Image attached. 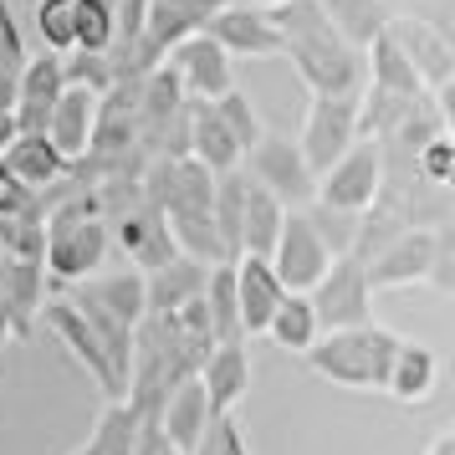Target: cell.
Instances as JSON below:
<instances>
[{
  "mask_svg": "<svg viewBox=\"0 0 455 455\" xmlns=\"http://www.w3.org/2000/svg\"><path fill=\"white\" fill-rule=\"evenodd\" d=\"M169 72L180 77L185 87V98L195 103H215V98H226L230 87H235V72H230V52L226 46H215L200 31V36H185L180 46H169Z\"/></svg>",
  "mask_w": 455,
  "mask_h": 455,
  "instance_id": "obj_11",
  "label": "cell"
},
{
  "mask_svg": "<svg viewBox=\"0 0 455 455\" xmlns=\"http://www.w3.org/2000/svg\"><path fill=\"white\" fill-rule=\"evenodd\" d=\"M62 77H67V87H87V92H98V98L118 83L113 57H108V52H83V46L62 52Z\"/></svg>",
  "mask_w": 455,
  "mask_h": 455,
  "instance_id": "obj_32",
  "label": "cell"
},
{
  "mask_svg": "<svg viewBox=\"0 0 455 455\" xmlns=\"http://www.w3.org/2000/svg\"><path fill=\"white\" fill-rule=\"evenodd\" d=\"M312 312H317V328H358L373 317V287H369V271L358 256H332V267L317 276V287L307 291Z\"/></svg>",
  "mask_w": 455,
  "mask_h": 455,
  "instance_id": "obj_8",
  "label": "cell"
},
{
  "mask_svg": "<svg viewBox=\"0 0 455 455\" xmlns=\"http://www.w3.org/2000/svg\"><path fill=\"white\" fill-rule=\"evenodd\" d=\"M246 159H251L246 174L256 180V185H267L287 210H291V205H297V210L312 205L317 174L302 164V154H297V144H291V139H261V144L246 154Z\"/></svg>",
  "mask_w": 455,
  "mask_h": 455,
  "instance_id": "obj_12",
  "label": "cell"
},
{
  "mask_svg": "<svg viewBox=\"0 0 455 455\" xmlns=\"http://www.w3.org/2000/svg\"><path fill=\"white\" fill-rule=\"evenodd\" d=\"M358 139V98H328V92H312L307 103V124H302V164L312 174H323L332 159H343L348 144Z\"/></svg>",
  "mask_w": 455,
  "mask_h": 455,
  "instance_id": "obj_9",
  "label": "cell"
},
{
  "mask_svg": "<svg viewBox=\"0 0 455 455\" xmlns=\"http://www.w3.org/2000/svg\"><path fill=\"white\" fill-rule=\"evenodd\" d=\"M317 332L323 328H317V312H312L307 291H287V297L276 302V312H271V323H267V338L287 353H307L312 343H317Z\"/></svg>",
  "mask_w": 455,
  "mask_h": 455,
  "instance_id": "obj_28",
  "label": "cell"
},
{
  "mask_svg": "<svg viewBox=\"0 0 455 455\" xmlns=\"http://www.w3.org/2000/svg\"><path fill=\"white\" fill-rule=\"evenodd\" d=\"M271 21L282 31V52L297 62L312 92H328V98H358L363 92V77H369L363 52L328 21L323 0H276Z\"/></svg>",
  "mask_w": 455,
  "mask_h": 455,
  "instance_id": "obj_1",
  "label": "cell"
},
{
  "mask_svg": "<svg viewBox=\"0 0 455 455\" xmlns=\"http://www.w3.org/2000/svg\"><path fill=\"white\" fill-rule=\"evenodd\" d=\"M72 455H92V451H87V445H83V451H72Z\"/></svg>",
  "mask_w": 455,
  "mask_h": 455,
  "instance_id": "obj_42",
  "label": "cell"
},
{
  "mask_svg": "<svg viewBox=\"0 0 455 455\" xmlns=\"http://www.w3.org/2000/svg\"><path fill=\"white\" fill-rule=\"evenodd\" d=\"M0 338H5V307H0Z\"/></svg>",
  "mask_w": 455,
  "mask_h": 455,
  "instance_id": "obj_40",
  "label": "cell"
},
{
  "mask_svg": "<svg viewBox=\"0 0 455 455\" xmlns=\"http://www.w3.org/2000/svg\"><path fill=\"white\" fill-rule=\"evenodd\" d=\"M323 11H328V21L348 36L353 46H369L384 26H389V16L379 11V0H323Z\"/></svg>",
  "mask_w": 455,
  "mask_h": 455,
  "instance_id": "obj_31",
  "label": "cell"
},
{
  "mask_svg": "<svg viewBox=\"0 0 455 455\" xmlns=\"http://www.w3.org/2000/svg\"><path fill=\"white\" fill-rule=\"evenodd\" d=\"M373 92H394V98H425V83H419V72H414L410 62H404V52L389 42V31H379L373 36Z\"/></svg>",
  "mask_w": 455,
  "mask_h": 455,
  "instance_id": "obj_30",
  "label": "cell"
},
{
  "mask_svg": "<svg viewBox=\"0 0 455 455\" xmlns=\"http://www.w3.org/2000/svg\"><path fill=\"white\" fill-rule=\"evenodd\" d=\"M256 5H276V0H256Z\"/></svg>",
  "mask_w": 455,
  "mask_h": 455,
  "instance_id": "obj_43",
  "label": "cell"
},
{
  "mask_svg": "<svg viewBox=\"0 0 455 455\" xmlns=\"http://www.w3.org/2000/svg\"><path fill=\"white\" fill-rule=\"evenodd\" d=\"M282 215H287V205L246 174V189H241V256H271Z\"/></svg>",
  "mask_w": 455,
  "mask_h": 455,
  "instance_id": "obj_24",
  "label": "cell"
},
{
  "mask_svg": "<svg viewBox=\"0 0 455 455\" xmlns=\"http://www.w3.org/2000/svg\"><path fill=\"white\" fill-rule=\"evenodd\" d=\"M148 205L164 215L169 235H174V246L195 256V261H205L215 267L220 261V251H215V230H210V195H215V174L205 164H195L189 154L180 159H154V169L144 174Z\"/></svg>",
  "mask_w": 455,
  "mask_h": 455,
  "instance_id": "obj_2",
  "label": "cell"
},
{
  "mask_svg": "<svg viewBox=\"0 0 455 455\" xmlns=\"http://www.w3.org/2000/svg\"><path fill=\"white\" fill-rule=\"evenodd\" d=\"M230 271H235L241 328H246V332H267V323H271V312H276V302L287 297L282 276L271 271L267 256H235V261H230Z\"/></svg>",
  "mask_w": 455,
  "mask_h": 455,
  "instance_id": "obj_18",
  "label": "cell"
},
{
  "mask_svg": "<svg viewBox=\"0 0 455 455\" xmlns=\"http://www.w3.org/2000/svg\"><path fill=\"white\" fill-rule=\"evenodd\" d=\"M200 389H205V404L210 414L220 419L230 414L241 399L251 394V358H246V343H215L205 353V363H200Z\"/></svg>",
  "mask_w": 455,
  "mask_h": 455,
  "instance_id": "obj_16",
  "label": "cell"
},
{
  "mask_svg": "<svg viewBox=\"0 0 455 455\" xmlns=\"http://www.w3.org/2000/svg\"><path fill=\"white\" fill-rule=\"evenodd\" d=\"M205 317H210V338L215 343H246V328H241V302H235V271L230 261H215L205 276Z\"/></svg>",
  "mask_w": 455,
  "mask_h": 455,
  "instance_id": "obj_26",
  "label": "cell"
},
{
  "mask_svg": "<svg viewBox=\"0 0 455 455\" xmlns=\"http://www.w3.org/2000/svg\"><path fill=\"white\" fill-rule=\"evenodd\" d=\"M389 42L404 52V62L419 72V83H425V92H440V87H451V42L435 31V26H425V21H410V16H399L394 21L389 16Z\"/></svg>",
  "mask_w": 455,
  "mask_h": 455,
  "instance_id": "obj_15",
  "label": "cell"
},
{
  "mask_svg": "<svg viewBox=\"0 0 455 455\" xmlns=\"http://www.w3.org/2000/svg\"><path fill=\"white\" fill-rule=\"evenodd\" d=\"M271 271L282 276L287 291H312L317 276L332 267V251L323 246V235L312 230L307 210H287L282 215V230H276V246H271Z\"/></svg>",
  "mask_w": 455,
  "mask_h": 455,
  "instance_id": "obj_10",
  "label": "cell"
},
{
  "mask_svg": "<svg viewBox=\"0 0 455 455\" xmlns=\"http://www.w3.org/2000/svg\"><path fill=\"white\" fill-rule=\"evenodd\" d=\"M445 235H430V230H399V235H389L384 246L373 251L369 261H363V271H369V287H414V282H451L445 276Z\"/></svg>",
  "mask_w": 455,
  "mask_h": 455,
  "instance_id": "obj_5",
  "label": "cell"
},
{
  "mask_svg": "<svg viewBox=\"0 0 455 455\" xmlns=\"http://www.w3.org/2000/svg\"><path fill=\"white\" fill-rule=\"evenodd\" d=\"M205 36L226 46L230 57H276L282 31L271 21V5H220L205 21Z\"/></svg>",
  "mask_w": 455,
  "mask_h": 455,
  "instance_id": "obj_14",
  "label": "cell"
},
{
  "mask_svg": "<svg viewBox=\"0 0 455 455\" xmlns=\"http://www.w3.org/2000/svg\"><path fill=\"white\" fill-rule=\"evenodd\" d=\"M36 31L46 52H72L77 46V0H36Z\"/></svg>",
  "mask_w": 455,
  "mask_h": 455,
  "instance_id": "obj_35",
  "label": "cell"
},
{
  "mask_svg": "<svg viewBox=\"0 0 455 455\" xmlns=\"http://www.w3.org/2000/svg\"><path fill=\"white\" fill-rule=\"evenodd\" d=\"M399 343H404L399 332L369 317V323H358V328L317 332V343H312L302 358L312 363L317 379H328L338 389H384Z\"/></svg>",
  "mask_w": 455,
  "mask_h": 455,
  "instance_id": "obj_3",
  "label": "cell"
},
{
  "mask_svg": "<svg viewBox=\"0 0 455 455\" xmlns=\"http://www.w3.org/2000/svg\"><path fill=\"white\" fill-rule=\"evenodd\" d=\"M92 118H98V92L62 87V98L52 103V118H46V139L57 144V154H62L67 164L87 154V144H92Z\"/></svg>",
  "mask_w": 455,
  "mask_h": 455,
  "instance_id": "obj_20",
  "label": "cell"
},
{
  "mask_svg": "<svg viewBox=\"0 0 455 455\" xmlns=\"http://www.w3.org/2000/svg\"><path fill=\"white\" fill-rule=\"evenodd\" d=\"M46 267L42 261H16V256H0V307H5V328L11 332H31V317L46 302Z\"/></svg>",
  "mask_w": 455,
  "mask_h": 455,
  "instance_id": "obj_19",
  "label": "cell"
},
{
  "mask_svg": "<svg viewBox=\"0 0 455 455\" xmlns=\"http://www.w3.org/2000/svg\"><path fill=\"white\" fill-rule=\"evenodd\" d=\"M0 164L11 169L26 189H36V195H46V189H57L67 180V159L57 154V144L46 133H16L5 144V154H0Z\"/></svg>",
  "mask_w": 455,
  "mask_h": 455,
  "instance_id": "obj_21",
  "label": "cell"
},
{
  "mask_svg": "<svg viewBox=\"0 0 455 455\" xmlns=\"http://www.w3.org/2000/svg\"><path fill=\"white\" fill-rule=\"evenodd\" d=\"M87 297L98 302L103 312H113L118 323H128V328H139V317L148 312L144 302V271H113V276H87Z\"/></svg>",
  "mask_w": 455,
  "mask_h": 455,
  "instance_id": "obj_29",
  "label": "cell"
},
{
  "mask_svg": "<svg viewBox=\"0 0 455 455\" xmlns=\"http://www.w3.org/2000/svg\"><path fill=\"white\" fill-rule=\"evenodd\" d=\"M430 455H455V435H440V440L430 445Z\"/></svg>",
  "mask_w": 455,
  "mask_h": 455,
  "instance_id": "obj_39",
  "label": "cell"
},
{
  "mask_svg": "<svg viewBox=\"0 0 455 455\" xmlns=\"http://www.w3.org/2000/svg\"><path fill=\"white\" fill-rule=\"evenodd\" d=\"M26 62V46H21V26L11 21V11L0 5V77H16Z\"/></svg>",
  "mask_w": 455,
  "mask_h": 455,
  "instance_id": "obj_38",
  "label": "cell"
},
{
  "mask_svg": "<svg viewBox=\"0 0 455 455\" xmlns=\"http://www.w3.org/2000/svg\"><path fill=\"white\" fill-rule=\"evenodd\" d=\"M210 419H215V414H210V404H205L200 379H185V384H174V389H169L164 410H159V430H164V440L180 455H189L200 440H205Z\"/></svg>",
  "mask_w": 455,
  "mask_h": 455,
  "instance_id": "obj_22",
  "label": "cell"
},
{
  "mask_svg": "<svg viewBox=\"0 0 455 455\" xmlns=\"http://www.w3.org/2000/svg\"><path fill=\"white\" fill-rule=\"evenodd\" d=\"M414 180H425L435 189H445L455 180V148L445 133H435V139L419 144V154H414Z\"/></svg>",
  "mask_w": 455,
  "mask_h": 455,
  "instance_id": "obj_36",
  "label": "cell"
},
{
  "mask_svg": "<svg viewBox=\"0 0 455 455\" xmlns=\"http://www.w3.org/2000/svg\"><path fill=\"white\" fill-rule=\"evenodd\" d=\"M159 455H180V451H174V445H164V451H159Z\"/></svg>",
  "mask_w": 455,
  "mask_h": 455,
  "instance_id": "obj_41",
  "label": "cell"
},
{
  "mask_svg": "<svg viewBox=\"0 0 455 455\" xmlns=\"http://www.w3.org/2000/svg\"><path fill=\"white\" fill-rule=\"evenodd\" d=\"M98 210H103L98 205V189H87V195L62 200L42 220V267L57 282H87V276H98L108 246H113L108 220Z\"/></svg>",
  "mask_w": 455,
  "mask_h": 455,
  "instance_id": "obj_4",
  "label": "cell"
},
{
  "mask_svg": "<svg viewBox=\"0 0 455 455\" xmlns=\"http://www.w3.org/2000/svg\"><path fill=\"white\" fill-rule=\"evenodd\" d=\"M435 373H440V358H435L425 343H399L384 389H389L394 399H404V404H425L435 394Z\"/></svg>",
  "mask_w": 455,
  "mask_h": 455,
  "instance_id": "obj_27",
  "label": "cell"
},
{
  "mask_svg": "<svg viewBox=\"0 0 455 455\" xmlns=\"http://www.w3.org/2000/svg\"><path fill=\"white\" fill-rule=\"evenodd\" d=\"M220 5H230V0H144V31H139L133 77H144L148 67L164 62L169 46H180L185 36H200Z\"/></svg>",
  "mask_w": 455,
  "mask_h": 455,
  "instance_id": "obj_7",
  "label": "cell"
},
{
  "mask_svg": "<svg viewBox=\"0 0 455 455\" xmlns=\"http://www.w3.org/2000/svg\"><path fill=\"white\" fill-rule=\"evenodd\" d=\"M384 189V144L379 139H353L343 159H332L323 174H317V205H332V210H363L379 200Z\"/></svg>",
  "mask_w": 455,
  "mask_h": 455,
  "instance_id": "obj_6",
  "label": "cell"
},
{
  "mask_svg": "<svg viewBox=\"0 0 455 455\" xmlns=\"http://www.w3.org/2000/svg\"><path fill=\"white\" fill-rule=\"evenodd\" d=\"M31 5H36V0H31Z\"/></svg>",
  "mask_w": 455,
  "mask_h": 455,
  "instance_id": "obj_44",
  "label": "cell"
},
{
  "mask_svg": "<svg viewBox=\"0 0 455 455\" xmlns=\"http://www.w3.org/2000/svg\"><path fill=\"white\" fill-rule=\"evenodd\" d=\"M42 312H46V328L57 332V343L98 379V389H103L108 399H124V384H118V373H113V363H108L98 332L87 328V317L72 307V297H52V302H42Z\"/></svg>",
  "mask_w": 455,
  "mask_h": 455,
  "instance_id": "obj_13",
  "label": "cell"
},
{
  "mask_svg": "<svg viewBox=\"0 0 455 455\" xmlns=\"http://www.w3.org/2000/svg\"><path fill=\"white\" fill-rule=\"evenodd\" d=\"M205 276H210L205 261H195V256H185V251H174L164 267L144 271V302H148V312H180L189 297H200V291H205Z\"/></svg>",
  "mask_w": 455,
  "mask_h": 455,
  "instance_id": "obj_23",
  "label": "cell"
},
{
  "mask_svg": "<svg viewBox=\"0 0 455 455\" xmlns=\"http://www.w3.org/2000/svg\"><path fill=\"white\" fill-rule=\"evenodd\" d=\"M5 215H42V195L26 189L11 169L0 164V220H5Z\"/></svg>",
  "mask_w": 455,
  "mask_h": 455,
  "instance_id": "obj_37",
  "label": "cell"
},
{
  "mask_svg": "<svg viewBox=\"0 0 455 455\" xmlns=\"http://www.w3.org/2000/svg\"><path fill=\"white\" fill-rule=\"evenodd\" d=\"M215 113H220V124L230 128V139L241 144V154H251V148L267 139V128H261V113L251 108L246 92H235V87H230L226 98H215Z\"/></svg>",
  "mask_w": 455,
  "mask_h": 455,
  "instance_id": "obj_34",
  "label": "cell"
},
{
  "mask_svg": "<svg viewBox=\"0 0 455 455\" xmlns=\"http://www.w3.org/2000/svg\"><path fill=\"white\" fill-rule=\"evenodd\" d=\"M307 220H312V230L323 235V246H328L332 256H353V241H358V226H363V215H358V210L307 205Z\"/></svg>",
  "mask_w": 455,
  "mask_h": 455,
  "instance_id": "obj_33",
  "label": "cell"
},
{
  "mask_svg": "<svg viewBox=\"0 0 455 455\" xmlns=\"http://www.w3.org/2000/svg\"><path fill=\"white\" fill-rule=\"evenodd\" d=\"M241 189H246V169L215 174L210 230H215V251H220V261H235V256H241Z\"/></svg>",
  "mask_w": 455,
  "mask_h": 455,
  "instance_id": "obj_25",
  "label": "cell"
},
{
  "mask_svg": "<svg viewBox=\"0 0 455 455\" xmlns=\"http://www.w3.org/2000/svg\"><path fill=\"white\" fill-rule=\"evenodd\" d=\"M185 154L195 164H205L210 174H230L246 159L241 144L230 139V128L220 124L215 103H195V98H189V118H185Z\"/></svg>",
  "mask_w": 455,
  "mask_h": 455,
  "instance_id": "obj_17",
  "label": "cell"
}]
</instances>
